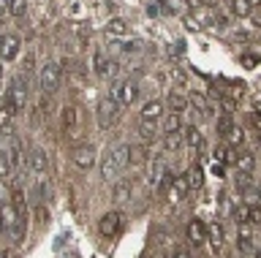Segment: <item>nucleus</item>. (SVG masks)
Returning <instances> with one entry per match:
<instances>
[{
  "label": "nucleus",
  "instance_id": "obj_9",
  "mask_svg": "<svg viewBox=\"0 0 261 258\" xmlns=\"http://www.w3.org/2000/svg\"><path fill=\"white\" fill-rule=\"evenodd\" d=\"M16 54H19V38L11 33L0 38V60L11 63V60H16Z\"/></svg>",
  "mask_w": 261,
  "mask_h": 258
},
{
  "label": "nucleus",
  "instance_id": "obj_34",
  "mask_svg": "<svg viewBox=\"0 0 261 258\" xmlns=\"http://www.w3.org/2000/svg\"><path fill=\"white\" fill-rule=\"evenodd\" d=\"M231 128H234V120H231V114H228V111H223V114L218 117V133L226 139V133L231 131Z\"/></svg>",
  "mask_w": 261,
  "mask_h": 258
},
{
  "label": "nucleus",
  "instance_id": "obj_6",
  "mask_svg": "<svg viewBox=\"0 0 261 258\" xmlns=\"http://www.w3.org/2000/svg\"><path fill=\"white\" fill-rule=\"evenodd\" d=\"M112 95L120 101V106H130V103H136V98H139V84L134 79H122V82L114 84Z\"/></svg>",
  "mask_w": 261,
  "mask_h": 258
},
{
  "label": "nucleus",
  "instance_id": "obj_31",
  "mask_svg": "<svg viewBox=\"0 0 261 258\" xmlns=\"http://www.w3.org/2000/svg\"><path fill=\"white\" fill-rule=\"evenodd\" d=\"M242 141H245V131L240 125H234L231 131L226 133V144H228V147H242Z\"/></svg>",
  "mask_w": 261,
  "mask_h": 258
},
{
  "label": "nucleus",
  "instance_id": "obj_48",
  "mask_svg": "<svg viewBox=\"0 0 261 258\" xmlns=\"http://www.w3.org/2000/svg\"><path fill=\"white\" fill-rule=\"evenodd\" d=\"M248 3L253 6V9H256V6H261V0H248Z\"/></svg>",
  "mask_w": 261,
  "mask_h": 258
},
{
  "label": "nucleus",
  "instance_id": "obj_38",
  "mask_svg": "<svg viewBox=\"0 0 261 258\" xmlns=\"http://www.w3.org/2000/svg\"><path fill=\"white\" fill-rule=\"evenodd\" d=\"M248 188H253V174L240 171L237 174V190H248Z\"/></svg>",
  "mask_w": 261,
  "mask_h": 258
},
{
  "label": "nucleus",
  "instance_id": "obj_29",
  "mask_svg": "<svg viewBox=\"0 0 261 258\" xmlns=\"http://www.w3.org/2000/svg\"><path fill=\"white\" fill-rule=\"evenodd\" d=\"M11 204H14V209L19 215H28V201H24V190H19V188H14L11 190Z\"/></svg>",
  "mask_w": 261,
  "mask_h": 258
},
{
  "label": "nucleus",
  "instance_id": "obj_50",
  "mask_svg": "<svg viewBox=\"0 0 261 258\" xmlns=\"http://www.w3.org/2000/svg\"><path fill=\"white\" fill-rule=\"evenodd\" d=\"M0 258H6V250H0Z\"/></svg>",
  "mask_w": 261,
  "mask_h": 258
},
{
  "label": "nucleus",
  "instance_id": "obj_53",
  "mask_svg": "<svg viewBox=\"0 0 261 258\" xmlns=\"http://www.w3.org/2000/svg\"><path fill=\"white\" fill-rule=\"evenodd\" d=\"M0 76H3V66H0Z\"/></svg>",
  "mask_w": 261,
  "mask_h": 258
},
{
  "label": "nucleus",
  "instance_id": "obj_37",
  "mask_svg": "<svg viewBox=\"0 0 261 258\" xmlns=\"http://www.w3.org/2000/svg\"><path fill=\"white\" fill-rule=\"evenodd\" d=\"M8 11H11V17H24L28 0H8Z\"/></svg>",
  "mask_w": 261,
  "mask_h": 258
},
{
  "label": "nucleus",
  "instance_id": "obj_40",
  "mask_svg": "<svg viewBox=\"0 0 261 258\" xmlns=\"http://www.w3.org/2000/svg\"><path fill=\"white\" fill-rule=\"evenodd\" d=\"M256 63H258V60L253 58V54H242V66H245V68H256Z\"/></svg>",
  "mask_w": 261,
  "mask_h": 258
},
{
  "label": "nucleus",
  "instance_id": "obj_46",
  "mask_svg": "<svg viewBox=\"0 0 261 258\" xmlns=\"http://www.w3.org/2000/svg\"><path fill=\"white\" fill-rule=\"evenodd\" d=\"M174 258H191V253H188V250H177Z\"/></svg>",
  "mask_w": 261,
  "mask_h": 258
},
{
  "label": "nucleus",
  "instance_id": "obj_49",
  "mask_svg": "<svg viewBox=\"0 0 261 258\" xmlns=\"http://www.w3.org/2000/svg\"><path fill=\"white\" fill-rule=\"evenodd\" d=\"M6 231V225H3V217H0V234H3Z\"/></svg>",
  "mask_w": 261,
  "mask_h": 258
},
{
  "label": "nucleus",
  "instance_id": "obj_7",
  "mask_svg": "<svg viewBox=\"0 0 261 258\" xmlns=\"http://www.w3.org/2000/svg\"><path fill=\"white\" fill-rule=\"evenodd\" d=\"M120 228H122V215H120V212H106V215L101 217V223H98V231H101L106 239L117 237Z\"/></svg>",
  "mask_w": 261,
  "mask_h": 258
},
{
  "label": "nucleus",
  "instance_id": "obj_52",
  "mask_svg": "<svg viewBox=\"0 0 261 258\" xmlns=\"http://www.w3.org/2000/svg\"><path fill=\"white\" fill-rule=\"evenodd\" d=\"M256 258H261V250H256Z\"/></svg>",
  "mask_w": 261,
  "mask_h": 258
},
{
  "label": "nucleus",
  "instance_id": "obj_19",
  "mask_svg": "<svg viewBox=\"0 0 261 258\" xmlns=\"http://www.w3.org/2000/svg\"><path fill=\"white\" fill-rule=\"evenodd\" d=\"M0 217H3V225H6V231H11V228H14V223L19 220L22 215L14 209V204H11V201H6V204L0 207Z\"/></svg>",
  "mask_w": 261,
  "mask_h": 258
},
{
  "label": "nucleus",
  "instance_id": "obj_33",
  "mask_svg": "<svg viewBox=\"0 0 261 258\" xmlns=\"http://www.w3.org/2000/svg\"><path fill=\"white\" fill-rule=\"evenodd\" d=\"M130 193V182L128 180H117L114 182V201H125Z\"/></svg>",
  "mask_w": 261,
  "mask_h": 258
},
{
  "label": "nucleus",
  "instance_id": "obj_44",
  "mask_svg": "<svg viewBox=\"0 0 261 258\" xmlns=\"http://www.w3.org/2000/svg\"><path fill=\"white\" fill-rule=\"evenodd\" d=\"M231 93H234V98H242V93H245V84H242V82H240V84H234V90H231Z\"/></svg>",
  "mask_w": 261,
  "mask_h": 258
},
{
  "label": "nucleus",
  "instance_id": "obj_12",
  "mask_svg": "<svg viewBox=\"0 0 261 258\" xmlns=\"http://www.w3.org/2000/svg\"><path fill=\"white\" fill-rule=\"evenodd\" d=\"M188 242L196 245V247H201L204 242H207V223H201V220L188 223Z\"/></svg>",
  "mask_w": 261,
  "mask_h": 258
},
{
  "label": "nucleus",
  "instance_id": "obj_4",
  "mask_svg": "<svg viewBox=\"0 0 261 258\" xmlns=\"http://www.w3.org/2000/svg\"><path fill=\"white\" fill-rule=\"evenodd\" d=\"M63 133L68 141L82 139V128H79V109L76 106H65L63 109Z\"/></svg>",
  "mask_w": 261,
  "mask_h": 258
},
{
  "label": "nucleus",
  "instance_id": "obj_11",
  "mask_svg": "<svg viewBox=\"0 0 261 258\" xmlns=\"http://www.w3.org/2000/svg\"><path fill=\"white\" fill-rule=\"evenodd\" d=\"M120 171H122V168L117 166V160H114L112 150H106V152H103V160H101V177H103L106 182H114Z\"/></svg>",
  "mask_w": 261,
  "mask_h": 258
},
{
  "label": "nucleus",
  "instance_id": "obj_27",
  "mask_svg": "<svg viewBox=\"0 0 261 258\" xmlns=\"http://www.w3.org/2000/svg\"><path fill=\"white\" fill-rule=\"evenodd\" d=\"M207 239L215 245V250H220V245H223V225H220V223L207 225Z\"/></svg>",
  "mask_w": 261,
  "mask_h": 258
},
{
  "label": "nucleus",
  "instance_id": "obj_41",
  "mask_svg": "<svg viewBox=\"0 0 261 258\" xmlns=\"http://www.w3.org/2000/svg\"><path fill=\"white\" fill-rule=\"evenodd\" d=\"M33 63H36V58H33V54H28V58H24V66H22L24 74H30V71H33Z\"/></svg>",
  "mask_w": 261,
  "mask_h": 258
},
{
  "label": "nucleus",
  "instance_id": "obj_2",
  "mask_svg": "<svg viewBox=\"0 0 261 258\" xmlns=\"http://www.w3.org/2000/svg\"><path fill=\"white\" fill-rule=\"evenodd\" d=\"M117 117H120V101L114 98V95H106V98L98 101V125H101L103 131L117 123Z\"/></svg>",
  "mask_w": 261,
  "mask_h": 258
},
{
  "label": "nucleus",
  "instance_id": "obj_36",
  "mask_svg": "<svg viewBox=\"0 0 261 258\" xmlns=\"http://www.w3.org/2000/svg\"><path fill=\"white\" fill-rule=\"evenodd\" d=\"M147 160V150L144 147H130V160H128V166H142Z\"/></svg>",
  "mask_w": 261,
  "mask_h": 258
},
{
  "label": "nucleus",
  "instance_id": "obj_39",
  "mask_svg": "<svg viewBox=\"0 0 261 258\" xmlns=\"http://www.w3.org/2000/svg\"><path fill=\"white\" fill-rule=\"evenodd\" d=\"M242 193H245V204H261L256 188H248V190H242Z\"/></svg>",
  "mask_w": 261,
  "mask_h": 258
},
{
  "label": "nucleus",
  "instance_id": "obj_3",
  "mask_svg": "<svg viewBox=\"0 0 261 258\" xmlns=\"http://www.w3.org/2000/svg\"><path fill=\"white\" fill-rule=\"evenodd\" d=\"M95 158H98V150H95V144H76L71 152V160H73V166L82 168V171H90V168L95 166Z\"/></svg>",
  "mask_w": 261,
  "mask_h": 258
},
{
  "label": "nucleus",
  "instance_id": "obj_15",
  "mask_svg": "<svg viewBox=\"0 0 261 258\" xmlns=\"http://www.w3.org/2000/svg\"><path fill=\"white\" fill-rule=\"evenodd\" d=\"M240 171H248V174H253L256 171V152L253 150H240L237 152V163H234Z\"/></svg>",
  "mask_w": 261,
  "mask_h": 258
},
{
  "label": "nucleus",
  "instance_id": "obj_14",
  "mask_svg": "<svg viewBox=\"0 0 261 258\" xmlns=\"http://www.w3.org/2000/svg\"><path fill=\"white\" fill-rule=\"evenodd\" d=\"M166 174H169L166 160H163L161 155H158V158H152V168H150V177H147V182H150L152 188H155V185H161V182H163V177H166Z\"/></svg>",
  "mask_w": 261,
  "mask_h": 258
},
{
  "label": "nucleus",
  "instance_id": "obj_42",
  "mask_svg": "<svg viewBox=\"0 0 261 258\" xmlns=\"http://www.w3.org/2000/svg\"><path fill=\"white\" fill-rule=\"evenodd\" d=\"M212 174H215V177H226V166L223 163H215V166H212Z\"/></svg>",
  "mask_w": 261,
  "mask_h": 258
},
{
  "label": "nucleus",
  "instance_id": "obj_51",
  "mask_svg": "<svg viewBox=\"0 0 261 258\" xmlns=\"http://www.w3.org/2000/svg\"><path fill=\"white\" fill-rule=\"evenodd\" d=\"M256 190H258V198H261V185H258V188H256Z\"/></svg>",
  "mask_w": 261,
  "mask_h": 258
},
{
  "label": "nucleus",
  "instance_id": "obj_26",
  "mask_svg": "<svg viewBox=\"0 0 261 258\" xmlns=\"http://www.w3.org/2000/svg\"><path fill=\"white\" fill-rule=\"evenodd\" d=\"M114 160H117L120 168H128V160H130V144H117V147L112 150Z\"/></svg>",
  "mask_w": 261,
  "mask_h": 258
},
{
  "label": "nucleus",
  "instance_id": "obj_25",
  "mask_svg": "<svg viewBox=\"0 0 261 258\" xmlns=\"http://www.w3.org/2000/svg\"><path fill=\"white\" fill-rule=\"evenodd\" d=\"M188 103H191V101H188L185 95H179V93H174V90L169 93V109L174 111V114H182V111L188 109Z\"/></svg>",
  "mask_w": 261,
  "mask_h": 258
},
{
  "label": "nucleus",
  "instance_id": "obj_13",
  "mask_svg": "<svg viewBox=\"0 0 261 258\" xmlns=\"http://www.w3.org/2000/svg\"><path fill=\"white\" fill-rule=\"evenodd\" d=\"M6 158H8V166H11V171L16 174L19 171V166H22V144L19 139H8V150H6Z\"/></svg>",
  "mask_w": 261,
  "mask_h": 258
},
{
  "label": "nucleus",
  "instance_id": "obj_45",
  "mask_svg": "<svg viewBox=\"0 0 261 258\" xmlns=\"http://www.w3.org/2000/svg\"><path fill=\"white\" fill-rule=\"evenodd\" d=\"M6 11H8V3H3V0H0V25H3V17H6Z\"/></svg>",
  "mask_w": 261,
  "mask_h": 258
},
{
  "label": "nucleus",
  "instance_id": "obj_22",
  "mask_svg": "<svg viewBox=\"0 0 261 258\" xmlns=\"http://www.w3.org/2000/svg\"><path fill=\"white\" fill-rule=\"evenodd\" d=\"M106 36H128V22L125 19H120V17H114L106 22Z\"/></svg>",
  "mask_w": 261,
  "mask_h": 258
},
{
  "label": "nucleus",
  "instance_id": "obj_43",
  "mask_svg": "<svg viewBox=\"0 0 261 258\" xmlns=\"http://www.w3.org/2000/svg\"><path fill=\"white\" fill-rule=\"evenodd\" d=\"M174 79H177V84H185V82H188L185 71H174Z\"/></svg>",
  "mask_w": 261,
  "mask_h": 258
},
{
  "label": "nucleus",
  "instance_id": "obj_21",
  "mask_svg": "<svg viewBox=\"0 0 261 258\" xmlns=\"http://www.w3.org/2000/svg\"><path fill=\"white\" fill-rule=\"evenodd\" d=\"M182 139H185V144L191 150H199L201 147V131L196 125H188V128H182Z\"/></svg>",
  "mask_w": 261,
  "mask_h": 258
},
{
  "label": "nucleus",
  "instance_id": "obj_16",
  "mask_svg": "<svg viewBox=\"0 0 261 258\" xmlns=\"http://www.w3.org/2000/svg\"><path fill=\"white\" fill-rule=\"evenodd\" d=\"M163 117V103L161 101H147L142 106V120L144 123H158Z\"/></svg>",
  "mask_w": 261,
  "mask_h": 258
},
{
  "label": "nucleus",
  "instance_id": "obj_23",
  "mask_svg": "<svg viewBox=\"0 0 261 258\" xmlns=\"http://www.w3.org/2000/svg\"><path fill=\"white\" fill-rule=\"evenodd\" d=\"M191 103L201 111L204 117H212V103L207 101V95H204V93H191Z\"/></svg>",
  "mask_w": 261,
  "mask_h": 258
},
{
  "label": "nucleus",
  "instance_id": "obj_47",
  "mask_svg": "<svg viewBox=\"0 0 261 258\" xmlns=\"http://www.w3.org/2000/svg\"><path fill=\"white\" fill-rule=\"evenodd\" d=\"M188 3H191V6H196V9H199V6H201V0H188Z\"/></svg>",
  "mask_w": 261,
  "mask_h": 258
},
{
  "label": "nucleus",
  "instance_id": "obj_24",
  "mask_svg": "<svg viewBox=\"0 0 261 258\" xmlns=\"http://www.w3.org/2000/svg\"><path fill=\"white\" fill-rule=\"evenodd\" d=\"M226 6L231 9L234 17H250V11H253V6L248 0H226Z\"/></svg>",
  "mask_w": 261,
  "mask_h": 258
},
{
  "label": "nucleus",
  "instance_id": "obj_10",
  "mask_svg": "<svg viewBox=\"0 0 261 258\" xmlns=\"http://www.w3.org/2000/svg\"><path fill=\"white\" fill-rule=\"evenodd\" d=\"M253 228H256V225H250V223H237V247H240L242 253L253 250Z\"/></svg>",
  "mask_w": 261,
  "mask_h": 258
},
{
  "label": "nucleus",
  "instance_id": "obj_35",
  "mask_svg": "<svg viewBox=\"0 0 261 258\" xmlns=\"http://www.w3.org/2000/svg\"><path fill=\"white\" fill-rule=\"evenodd\" d=\"M139 136H142L144 141H152L155 136H158V125H155V123H144V120H142V128H139Z\"/></svg>",
  "mask_w": 261,
  "mask_h": 258
},
{
  "label": "nucleus",
  "instance_id": "obj_30",
  "mask_svg": "<svg viewBox=\"0 0 261 258\" xmlns=\"http://www.w3.org/2000/svg\"><path fill=\"white\" fill-rule=\"evenodd\" d=\"M177 131H182V120H179V114L171 111L169 117H163V133H177Z\"/></svg>",
  "mask_w": 261,
  "mask_h": 258
},
{
  "label": "nucleus",
  "instance_id": "obj_18",
  "mask_svg": "<svg viewBox=\"0 0 261 258\" xmlns=\"http://www.w3.org/2000/svg\"><path fill=\"white\" fill-rule=\"evenodd\" d=\"M185 180H188V190H199L201 185H204V171H201V166L193 163L191 168H188Z\"/></svg>",
  "mask_w": 261,
  "mask_h": 258
},
{
  "label": "nucleus",
  "instance_id": "obj_32",
  "mask_svg": "<svg viewBox=\"0 0 261 258\" xmlns=\"http://www.w3.org/2000/svg\"><path fill=\"white\" fill-rule=\"evenodd\" d=\"M106 66H109V63H103V54H101V49H95V52H93V71H95V74L101 76V79L106 76V71H109Z\"/></svg>",
  "mask_w": 261,
  "mask_h": 258
},
{
  "label": "nucleus",
  "instance_id": "obj_1",
  "mask_svg": "<svg viewBox=\"0 0 261 258\" xmlns=\"http://www.w3.org/2000/svg\"><path fill=\"white\" fill-rule=\"evenodd\" d=\"M60 76H63L60 63H55V60L44 63V66H41V71H38V84H41V93H46V95L57 93V87H60Z\"/></svg>",
  "mask_w": 261,
  "mask_h": 258
},
{
  "label": "nucleus",
  "instance_id": "obj_5",
  "mask_svg": "<svg viewBox=\"0 0 261 258\" xmlns=\"http://www.w3.org/2000/svg\"><path fill=\"white\" fill-rule=\"evenodd\" d=\"M6 98L11 101V109H14V114H19V111L24 109V101H28V82H24L22 76H16L14 82H11V87H8Z\"/></svg>",
  "mask_w": 261,
  "mask_h": 258
},
{
  "label": "nucleus",
  "instance_id": "obj_20",
  "mask_svg": "<svg viewBox=\"0 0 261 258\" xmlns=\"http://www.w3.org/2000/svg\"><path fill=\"white\" fill-rule=\"evenodd\" d=\"M24 234H28V215H22L19 220L14 223V228L8 231V237H11L14 245H22V242H24Z\"/></svg>",
  "mask_w": 261,
  "mask_h": 258
},
{
  "label": "nucleus",
  "instance_id": "obj_17",
  "mask_svg": "<svg viewBox=\"0 0 261 258\" xmlns=\"http://www.w3.org/2000/svg\"><path fill=\"white\" fill-rule=\"evenodd\" d=\"M185 193H188V180H185V177H177V180H171V185H169V201H171V204L182 201Z\"/></svg>",
  "mask_w": 261,
  "mask_h": 258
},
{
  "label": "nucleus",
  "instance_id": "obj_28",
  "mask_svg": "<svg viewBox=\"0 0 261 258\" xmlns=\"http://www.w3.org/2000/svg\"><path fill=\"white\" fill-rule=\"evenodd\" d=\"M179 144H182V131H177V133H163V150H166V152H177Z\"/></svg>",
  "mask_w": 261,
  "mask_h": 258
},
{
  "label": "nucleus",
  "instance_id": "obj_8",
  "mask_svg": "<svg viewBox=\"0 0 261 258\" xmlns=\"http://www.w3.org/2000/svg\"><path fill=\"white\" fill-rule=\"evenodd\" d=\"M49 168V158H46V150L44 147H33L30 150V171L36 177H44Z\"/></svg>",
  "mask_w": 261,
  "mask_h": 258
}]
</instances>
